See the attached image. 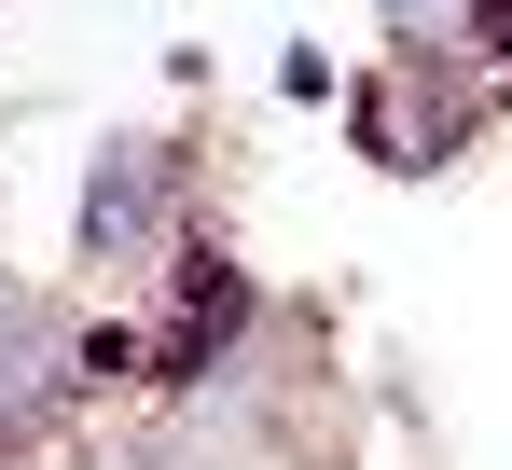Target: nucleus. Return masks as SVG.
Listing matches in <instances>:
<instances>
[{
  "label": "nucleus",
  "instance_id": "f257e3e1",
  "mask_svg": "<svg viewBox=\"0 0 512 470\" xmlns=\"http://www.w3.org/2000/svg\"><path fill=\"white\" fill-rule=\"evenodd\" d=\"M153 194H167V153H153V139H125V153L97 166V194H84V235H97V249L153 235Z\"/></svg>",
  "mask_w": 512,
  "mask_h": 470
}]
</instances>
